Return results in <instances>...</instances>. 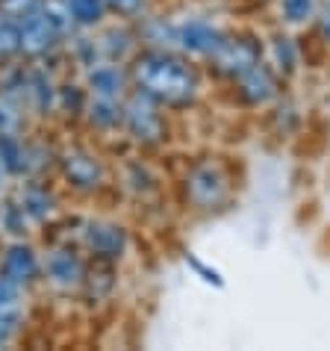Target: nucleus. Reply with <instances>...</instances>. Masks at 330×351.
Segmentation results:
<instances>
[{
  "mask_svg": "<svg viewBox=\"0 0 330 351\" xmlns=\"http://www.w3.org/2000/svg\"><path fill=\"white\" fill-rule=\"evenodd\" d=\"M133 80L142 95L160 106H189L201 95V74L189 56L171 51H148L133 65Z\"/></svg>",
  "mask_w": 330,
  "mask_h": 351,
  "instance_id": "f257e3e1",
  "label": "nucleus"
},
{
  "mask_svg": "<svg viewBox=\"0 0 330 351\" xmlns=\"http://www.w3.org/2000/svg\"><path fill=\"white\" fill-rule=\"evenodd\" d=\"M183 192L186 201L201 213H216L221 207H227L230 195H233V180L225 171V165L216 160H201L186 171L183 180Z\"/></svg>",
  "mask_w": 330,
  "mask_h": 351,
  "instance_id": "f03ea898",
  "label": "nucleus"
},
{
  "mask_svg": "<svg viewBox=\"0 0 330 351\" xmlns=\"http://www.w3.org/2000/svg\"><path fill=\"white\" fill-rule=\"evenodd\" d=\"M236 89V101L248 110H266L275 106V101L283 95V77L266 60H259L257 65H251L248 71H242L236 80H230Z\"/></svg>",
  "mask_w": 330,
  "mask_h": 351,
  "instance_id": "7ed1b4c3",
  "label": "nucleus"
},
{
  "mask_svg": "<svg viewBox=\"0 0 330 351\" xmlns=\"http://www.w3.org/2000/svg\"><path fill=\"white\" fill-rule=\"evenodd\" d=\"M259 60H266L263 56V42H257L254 36H230L221 42V47L216 53L210 56V65L212 71L227 77V80H236L242 71H248L251 65H257Z\"/></svg>",
  "mask_w": 330,
  "mask_h": 351,
  "instance_id": "20e7f679",
  "label": "nucleus"
},
{
  "mask_svg": "<svg viewBox=\"0 0 330 351\" xmlns=\"http://www.w3.org/2000/svg\"><path fill=\"white\" fill-rule=\"evenodd\" d=\"M227 38V33L221 30L218 24H212L210 18H186L174 27V47L183 51L186 56H195V60H207L218 51L221 42Z\"/></svg>",
  "mask_w": 330,
  "mask_h": 351,
  "instance_id": "39448f33",
  "label": "nucleus"
},
{
  "mask_svg": "<svg viewBox=\"0 0 330 351\" xmlns=\"http://www.w3.org/2000/svg\"><path fill=\"white\" fill-rule=\"evenodd\" d=\"M124 121H127L130 133L136 136L139 142H160L165 136V121H162V112H160V104L151 101L148 95L133 97L127 112H124Z\"/></svg>",
  "mask_w": 330,
  "mask_h": 351,
  "instance_id": "423d86ee",
  "label": "nucleus"
},
{
  "mask_svg": "<svg viewBox=\"0 0 330 351\" xmlns=\"http://www.w3.org/2000/svg\"><path fill=\"white\" fill-rule=\"evenodd\" d=\"M263 56H266V62L283 77V80L295 77L301 68H304V51H301L298 38L292 33H283V30L275 33L263 45Z\"/></svg>",
  "mask_w": 330,
  "mask_h": 351,
  "instance_id": "0eeeda50",
  "label": "nucleus"
},
{
  "mask_svg": "<svg viewBox=\"0 0 330 351\" xmlns=\"http://www.w3.org/2000/svg\"><path fill=\"white\" fill-rule=\"evenodd\" d=\"M322 0H277V18L286 30H304L313 27Z\"/></svg>",
  "mask_w": 330,
  "mask_h": 351,
  "instance_id": "6e6552de",
  "label": "nucleus"
},
{
  "mask_svg": "<svg viewBox=\"0 0 330 351\" xmlns=\"http://www.w3.org/2000/svg\"><path fill=\"white\" fill-rule=\"evenodd\" d=\"M86 245L101 257H121L127 239H124V230L115 228V224H89V230H86Z\"/></svg>",
  "mask_w": 330,
  "mask_h": 351,
  "instance_id": "1a4fd4ad",
  "label": "nucleus"
},
{
  "mask_svg": "<svg viewBox=\"0 0 330 351\" xmlns=\"http://www.w3.org/2000/svg\"><path fill=\"white\" fill-rule=\"evenodd\" d=\"M38 271V263H36V254L30 248L24 245H12L3 254V263H0V275L15 280L18 287L27 284V280H33V275Z\"/></svg>",
  "mask_w": 330,
  "mask_h": 351,
  "instance_id": "9d476101",
  "label": "nucleus"
},
{
  "mask_svg": "<svg viewBox=\"0 0 330 351\" xmlns=\"http://www.w3.org/2000/svg\"><path fill=\"white\" fill-rule=\"evenodd\" d=\"M18 36H21V47H27V51H45L53 42V24L42 15H30Z\"/></svg>",
  "mask_w": 330,
  "mask_h": 351,
  "instance_id": "9b49d317",
  "label": "nucleus"
},
{
  "mask_svg": "<svg viewBox=\"0 0 330 351\" xmlns=\"http://www.w3.org/2000/svg\"><path fill=\"white\" fill-rule=\"evenodd\" d=\"M65 171H68V178H71L77 186H83V189H89V186H98V180H101V169H98V162H94L92 157H83V154H68V160H65Z\"/></svg>",
  "mask_w": 330,
  "mask_h": 351,
  "instance_id": "f8f14e48",
  "label": "nucleus"
},
{
  "mask_svg": "<svg viewBox=\"0 0 330 351\" xmlns=\"http://www.w3.org/2000/svg\"><path fill=\"white\" fill-rule=\"evenodd\" d=\"M47 275H51L56 284L71 287L80 280L83 266H80V260L71 257L68 251H56V254H51V260H47Z\"/></svg>",
  "mask_w": 330,
  "mask_h": 351,
  "instance_id": "ddd939ff",
  "label": "nucleus"
},
{
  "mask_svg": "<svg viewBox=\"0 0 330 351\" xmlns=\"http://www.w3.org/2000/svg\"><path fill=\"white\" fill-rule=\"evenodd\" d=\"M68 9L80 24H94L103 12V3L101 0H68Z\"/></svg>",
  "mask_w": 330,
  "mask_h": 351,
  "instance_id": "4468645a",
  "label": "nucleus"
},
{
  "mask_svg": "<svg viewBox=\"0 0 330 351\" xmlns=\"http://www.w3.org/2000/svg\"><path fill=\"white\" fill-rule=\"evenodd\" d=\"M92 86H94V92L110 97L115 92H121V74L112 71V68H101V71L92 74Z\"/></svg>",
  "mask_w": 330,
  "mask_h": 351,
  "instance_id": "2eb2a0df",
  "label": "nucleus"
},
{
  "mask_svg": "<svg viewBox=\"0 0 330 351\" xmlns=\"http://www.w3.org/2000/svg\"><path fill=\"white\" fill-rule=\"evenodd\" d=\"M313 30L318 36V42L330 47V0H322V9H318V15L313 21Z\"/></svg>",
  "mask_w": 330,
  "mask_h": 351,
  "instance_id": "dca6fc26",
  "label": "nucleus"
},
{
  "mask_svg": "<svg viewBox=\"0 0 330 351\" xmlns=\"http://www.w3.org/2000/svg\"><path fill=\"white\" fill-rule=\"evenodd\" d=\"M18 301V284L0 275V310H15Z\"/></svg>",
  "mask_w": 330,
  "mask_h": 351,
  "instance_id": "f3484780",
  "label": "nucleus"
},
{
  "mask_svg": "<svg viewBox=\"0 0 330 351\" xmlns=\"http://www.w3.org/2000/svg\"><path fill=\"white\" fill-rule=\"evenodd\" d=\"M115 12H121V15H136V12H142V6H144V0H106Z\"/></svg>",
  "mask_w": 330,
  "mask_h": 351,
  "instance_id": "a211bd4d",
  "label": "nucleus"
},
{
  "mask_svg": "<svg viewBox=\"0 0 330 351\" xmlns=\"http://www.w3.org/2000/svg\"><path fill=\"white\" fill-rule=\"evenodd\" d=\"M15 322H18V316L12 313V310H0V343H6V339L12 337Z\"/></svg>",
  "mask_w": 330,
  "mask_h": 351,
  "instance_id": "6ab92c4d",
  "label": "nucleus"
}]
</instances>
